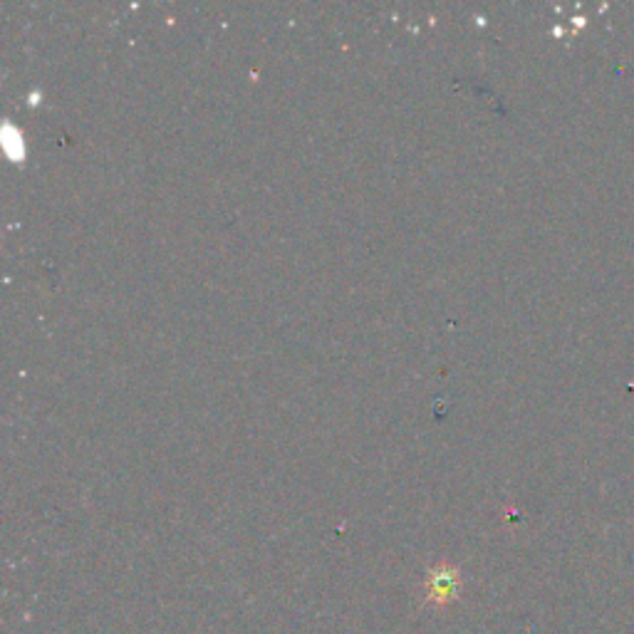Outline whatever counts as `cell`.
<instances>
[{
    "label": "cell",
    "instance_id": "obj_1",
    "mask_svg": "<svg viewBox=\"0 0 634 634\" xmlns=\"http://www.w3.org/2000/svg\"><path fill=\"white\" fill-rule=\"evenodd\" d=\"M426 587H429L431 602H444L454 597V592L459 590V578H456L454 570H434Z\"/></svg>",
    "mask_w": 634,
    "mask_h": 634
}]
</instances>
